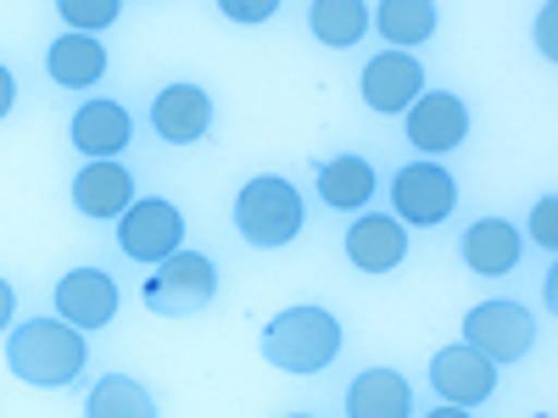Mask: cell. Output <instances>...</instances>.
<instances>
[{"mask_svg":"<svg viewBox=\"0 0 558 418\" xmlns=\"http://www.w3.org/2000/svg\"><path fill=\"white\" fill-rule=\"evenodd\" d=\"M347 257L363 273H391L408 257V235L397 218H357V229L347 235Z\"/></svg>","mask_w":558,"mask_h":418,"instance_id":"cell-15","label":"cell"},{"mask_svg":"<svg viewBox=\"0 0 558 418\" xmlns=\"http://www.w3.org/2000/svg\"><path fill=\"white\" fill-rule=\"evenodd\" d=\"M235 223H241V235L252 246H286L296 241V229H302V196L291 190L286 179H252L241 201H235Z\"/></svg>","mask_w":558,"mask_h":418,"instance_id":"cell-3","label":"cell"},{"mask_svg":"<svg viewBox=\"0 0 558 418\" xmlns=\"http://www.w3.org/2000/svg\"><path fill=\"white\" fill-rule=\"evenodd\" d=\"M62 17L73 28H107L118 17V0H62Z\"/></svg>","mask_w":558,"mask_h":418,"instance_id":"cell-23","label":"cell"},{"mask_svg":"<svg viewBox=\"0 0 558 418\" xmlns=\"http://www.w3.org/2000/svg\"><path fill=\"white\" fill-rule=\"evenodd\" d=\"M223 17H241V23H263V17H274V0H223Z\"/></svg>","mask_w":558,"mask_h":418,"instance_id":"cell-25","label":"cell"},{"mask_svg":"<svg viewBox=\"0 0 558 418\" xmlns=\"http://www.w3.org/2000/svg\"><path fill=\"white\" fill-rule=\"evenodd\" d=\"M318 196L330 201L336 212H357L368 196H375V168L363 157H336L318 168Z\"/></svg>","mask_w":558,"mask_h":418,"instance_id":"cell-18","label":"cell"},{"mask_svg":"<svg viewBox=\"0 0 558 418\" xmlns=\"http://www.w3.org/2000/svg\"><path fill=\"white\" fill-rule=\"evenodd\" d=\"M408 407H413V391L391 368H368L347 391V418H408Z\"/></svg>","mask_w":558,"mask_h":418,"instance_id":"cell-16","label":"cell"},{"mask_svg":"<svg viewBox=\"0 0 558 418\" xmlns=\"http://www.w3.org/2000/svg\"><path fill=\"white\" fill-rule=\"evenodd\" d=\"M107 73V51L89 34H62L51 45V78L68 84V89H84V84H96Z\"/></svg>","mask_w":558,"mask_h":418,"instance_id":"cell-19","label":"cell"},{"mask_svg":"<svg viewBox=\"0 0 558 418\" xmlns=\"http://www.w3.org/2000/svg\"><path fill=\"white\" fill-rule=\"evenodd\" d=\"M12 96H17V89H12V73H7V67H0V118H7V112H12Z\"/></svg>","mask_w":558,"mask_h":418,"instance_id":"cell-26","label":"cell"},{"mask_svg":"<svg viewBox=\"0 0 558 418\" xmlns=\"http://www.w3.org/2000/svg\"><path fill=\"white\" fill-rule=\"evenodd\" d=\"M184 241V218L173 201H134L123 212V229H118V246L134 257V262H168Z\"/></svg>","mask_w":558,"mask_h":418,"instance_id":"cell-6","label":"cell"},{"mask_svg":"<svg viewBox=\"0 0 558 418\" xmlns=\"http://www.w3.org/2000/svg\"><path fill=\"white\" fill-rule=\"evenodd\" d=\"M430 385L441 391L447 407H475L497 391V362H486L481 352L470 346H447L436 362H430Z\"/></svg>","mask_w":558,"mask_h":418,"instance_id":"cell-8","label":"cell"},{"mask_svg":"<svg viewBox=\"0 0 558 418\" xmlns=\"http://www.w3.org/2000/svg\"><path fill=\"white\" fill-rule=\"evenodd\" d=\"M296 418H307V413H296Z\"/></svg>","mask_w":558,"mask_h":418,"instance_id":"cell-29","label":"cell"},{"mask_svg":"<svg viewBox=\"0 0 558 418\" xmlns=\"http://www.w3.org/2000/svg\"><path fill=\"white\" fill-rule=\"evenodd\" d=\"M57 312H62V323H73V330H101V323H112V312H118V285L101 268H73L57 285Z\"/></svg>","mask_w":558,"mask_h":418,"instance_id":"cell-10","label":"cell"},{"mask_svg":"<svg viewBox=\"0 0 558 418\" xmlns=\"http://www.w3.org/2000/svg\"><path fill=\"white\" fill-rule=\"evenodd\" d=\"M418 96H425V67H418L413 57L386 51V57H375V62L363 67V101L375 107V112H402Z\"/></svg>","mask_w":558,"mask_h":418,"instance_id":"cell-11","label":"cell"},{"mask_svg":"<svg viewBox=\"0 0 558 418\" xmlns=\"http://www.w3.org/2000/svg\"><path fill=\"white\" fill-rule=\"evenodd\" d=\"M531 229H536V241H542V246L558 241V201H553V196H542V207L531 212Z\"/></svg>","mask_w":558,"mask_h":418,"instance_id":"cell-24","label":"cell"},{"mask_svg":"<svg viewBox=\"0 0 558 418\" xmlns=\"http://www.w3.org/2000/svg\"><path fill=\"white\" fill-rule=\"evenodd\" d=\"M7 318H12V285L0 279V330H7Z\"/></svg>","mask_w":558,"mask_h":418,"instance_id":"cell-27","label":"cell"},{"mask_svg":"<svg viewBox=\"0 0 558 418\" xmlns=\"http://www.w3.org/2000/svg\"><path fill=\"white\" fill-rule=\"evenodd\" d=\"M430 418H470V413H463V407H447V402H441V407H436Z\"/></svg>","mask_w":558,"mask_h":418,"instance_id":"cell-28","label":"cell"},{"mask_svg":"<svg viewBox=\"0 0 558 418\" xmlns=\"http://www.w3.org/2000/svg\"><path fill=\"white\" fill-rule=\"evenodd\" d=\"M151 123H157V134L168 139V146H191V139H202L207 123H213V101L196 84H168L157 96V107H151Z\"/></svg>","mask_w":558,"mask_h":418,"instance_id":"cell-12","label":"cell"},{"mask_svg":"<svg viewBox=\"0 0 558 418\" xmlns=\"http://www.w3.org/2000/svg\"><path fill=\"white\" fill-rule=\"evenodd\" d=\"M84 418H157V407H151V396L140 391L134 380H123V374H107L96 391H89V402H84Z\"/></svg>","mask_w":558,"mask_h":418,"instance_id":"cell-21","label":"cell"},{"mask_svg":"<svg viewBox=\"0 0 558 418\" xmlns=\"http://www.w3.org/2000/svg\"><path fill=\"white\" fill-rule=\"evenodd\" d=\"M520 251H525V241L514 235V223H502V218H481L470 235H463V262H470L475 273H508L520 262Z\"/></svg>","mask_w":558,"mask_h":418,"instance_id":"cell-17","label":"cell"},{"mask_svg":"<svg viewBox=\"0 0 558 418\" xmlns=\"http://www.w3.org/2000/svg\"><path fill=\"white\" fill-rule=\"evenodd\" d=\"M341 352V323L324 307H291L263 330V357L286 374H318Z\"/></svg>","mask_w":558,"mask_h":418,"instance_id":"cell-1","label":"cell"},{"mask_svg":"<svg viewBox=\"0 0 558 418\" xmlns=\"http://www.w3.org/2000/svg\"><path fill=\"white\" fill-rule=\"evenodd\" d=\"M7 357H12V374L28 385H68L84 368V335L62 318H34L12 335Z\"/></svg>","mask_w":558,"mask_h":418,"instance_id":"cell-2","label":"cell"},{"mask_svg":"<svg viewBox=\"0 0 558 418\" xmlns=\"http://www.w3.org/2000/svg\"><path fill=\"white\" fill-rule=\"evenodd\" d=\"M218 291V273L207 257L196 251H173L168 262H157V273L146 279V307L162 312V318H191L213 302Z\"/></svg>","mask_w":558,"mask_h":418,"instance_id":"cell-4","label":"cell"},{"mask_svg":"<svg viewBox=\"0 0 558 418\" xmlns=\"http://www.w3.org/2000/svg\"><path fill=\"white\" fill-rule=\"evenodd\" d=\"M531 341H536V318L514 302H486L463 318V346L481 352L486 362H514L531 352Z\"/></svg>","mask_w":558,"mask_h":418,"instance_id":"cell-5","label":"cell"},{"mask_svg":"<svg viewBox=\"0 0 558 418\" xmlns=\"http://www.w3.org/2000/svg\"><path fill=\"white\" fill-rule=\"evenodd\" d=\"M307 28L324 45H357L368 28V7L363 0H313L307 7Z\"/></svg>","mask_w":558,"mask_h":418,"instance_id":"cell-20","label":"cell"},{"mask_svg":"<svg viewBox=\"0 0 558 418\" xmlns=\"http://www.w3.org/2000/svg\"><path fill=\"white\" fill-rule=\"evenodd\" d=\"M73 146L89 162H112V151L129 146V112L118 101H89L73 112Z\"/></svg>","mask_w":558,"mask_h":418,"instance_id":"cell-13","label":"cell"},{"mask_svg":"<svg viewBox=\"0 0 558 418\" xmlns=\"http://www.w3.org/2000/svg\"><path fill=\"white\" fill-rule=\"evenodd\" d=\"M73 201L78 212L89 218H123L134 207V179L118 168V162H89L78 179H73Z\"/></svg>","mask_w":558,"mask_h":418,"instance_id":"cell-14","label":"cell"},{"mask_svg":"<svg viewBox=\"0 0 558 418\" xmlns=\"http://www.w3.org/2000/svg\"><path fill=\"white\" fill-rule=\"evenodd\" d=\"M391 201H397L402 223H441L458 207V184L441 162H408L391 184Z\"/></svg>","mask_w":558,"mask_h":418,"instance_id":"cell-7","label":"cell"},{"mask_svg":"<svg viewBox=\"0 0 558 418\" xmlns=\"http://www.w3.org/2000/svg\"><path fill=\"white\" fill-rule=\"evenodd\" d=\"M380 23V34L391 45H418V39H430L436 34V7L430 0H386L380 12H368Z\"/></svg>","mask_w":558,"mask_h":418,"instance_id":"cell-22","label":"cell"},{"mask_svg":"<svg viewBox=\"0 0 558 418\" xmlns=\"http://www.w3.org/2000/svg\"><path fill=\"white\" fill-rule=\"evenodd\" d=\"M463 134H470V112H463V101L447 96V89H430V96H418L408 107V139L418 151L441 157V151L463 146Z\"/></svg>","mask_w":558,"mask_h":418,"instance_id":"cell-9","label":"cell"}]
</instances>
